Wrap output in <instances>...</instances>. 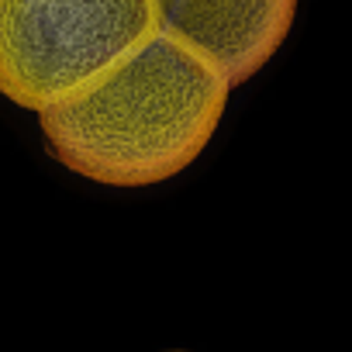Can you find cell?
<instances>
[{
	"mask_svg": "<svg viewBox=\"0 0 352 352\" xmlns=\"http://www.w3.org/2000/svg\"><path fill=\"white\" fill-rule=\"evenodd\" d=\"M232 83L187 38L159 32L94 87L38 111L49 152L104 187H152L214 138Z\"/></svg>",
	"mask_w": 352,
	"mask_h": 352,
	"instance_id": "6da1fadb",
	"label": "cell"
},
{
	"mask_svg": "<svg viewBox=\"0 0 352 352\" xmlns=\"http://www.w3.org/2000/svg\"><path fill=\"white\" fill-rule=\"evenodd\" d=\"M159 32L155 0H0V94L38 114L94 87Z\"/></svg>",
	"mask_w": 352,
	"mask_h": 352,
	"instance_id": "7a4b0ae2",
	"label": "cell"
},
{
	"mask_svg": "<svg viewBox=\"0 0 352 352\" xmlns=\"http://www.w3.org/2000/svg\"><path fill=\"white\" fill-rule=\"evenodd\" d=\"M162 32L201 49L225 80L245 83L283 45L297 0H155Z\"/></svg>",
	"mask_w": 352,
	"mask_h": 352,
	"instance_id": "3957f363",
	"label": "cell"
}]
</instances>
